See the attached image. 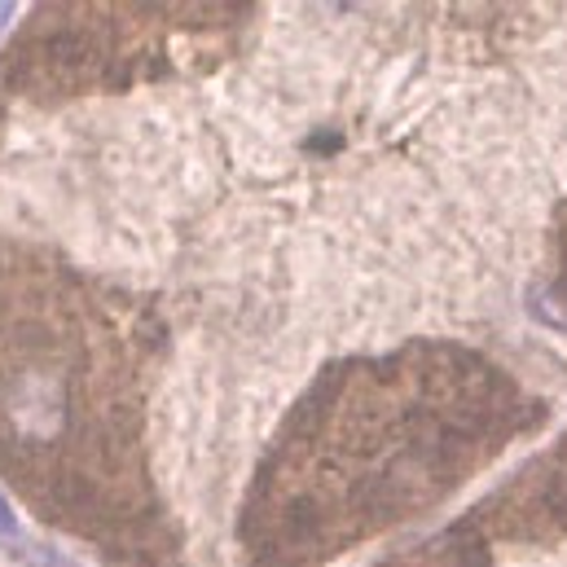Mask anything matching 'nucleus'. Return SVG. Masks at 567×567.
I'll return each instance as SVG.
<instances>
[{
    "label": "nucleus",
    "instance_id": "1",
    "mask_svg": "<svg viewBox=\"0 0 567 567\" xmlns=\"http://www.w3.org/2000/svg\"><path fill=\"white\" fill-rule=\"evenodd\" d=\"M158 312L0 229V480L115 567H189L150 471Z\"/></svg>",
    "mask_w": 567,
    "mask_h": 567
},
{
    "label": "nucleus",
    "instance_id": "2",
    "mask_svg": "<svg viewBox=\"0 0 567 567\" xmlns=\"http://www.w3.org/2000/svg\"><path fill=\"white\" fill-rule=\"evenodd\" d=\"M550 405L453 339L330 361L274 431L238 519L243 567H330L449 502Z\"/></svg>",
    "mask_w": 567,
    "mask_h": 567
},
{
    "label": "nucleus",
    "instance_id": "3",
    "mask_svg": "<svg viewBox=\"0 0 567 567\" xmlns=\"http://www.w3.org/2000/svg\"><path fill=\"white\" fill-rule=\"evenodd\" d=\"M256 4H35L0 49V89L35 106L225 66Z\"/></svg>",
    "mask_w": 567,
    "mask_h": 567
},
{
    "label": "nucleus",
    "instance_id": "4",
    "mask_svg": "<svg viewBox=\"0 0 567 567\" xmlns=\"http://www.w3.org/2000/svg\"><path fill=\"white\" fill-rule=\"evenodd\" d=\"M457 528H466L484 546L515 542L567 550V431L524 471H515L493 497L466 511Z\"/></svg>",
    "mask_w": 567,
    "mask_h": 567
},
{
    "label": "nucleus",
    "instance_id": "5",
    "mask_svg": "<svg viewBox=\"0 0 567 567\" xmlns=\"http://www.w3.org/2000/svg\"><path fill=\"white\" fill-rule=\"evenodd\" d=\"M383 567H488V546L475 542L466 528H449L440 537H431L426 546H414L405 555H396L392 564Z\"/></svg>",
    "mask_w": 567,
    "mask_h": 567
},
{
    "label": "nucleus",
    "instance_id": "6",
    "mask_svg": "<svg viewBox=\"0 0 567 567\" xmlns=\"http://www.w3.org/2000/svg\"><path fill=\"white\" fill-rule=\"evenodd\" d=\"M550 286L567 308V198L559 203L555 225H550Z\"/></svg>",
    "mask_w": 567,
    "mask_h": 567
},
{
    "label": "nucleus",
    "instance_id": "7",
    "mask_svg": "<svg viewBox=\"0 0 567 567\" xmlns=\"http://www.w3.org/2000/svg\"><path fill=\"white\" fill-rule=\"evenodd\" d=\"M0 542L18 546V524H13V511H9V502H4V497H0Z\"/></svg>",
    "mask_w": 567,
    "mask_h": 567
}]
</instances>
